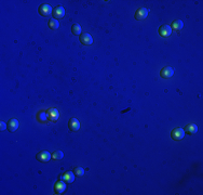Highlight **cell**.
Instances as JSON below:
<instances>
[{"label":"cell","instance_id":"6da1fadb","mask_svg":"<svg viewBox=\"0 0 203 195\" xmlns=\"http://www.w3.org/2000/svg\"><path fill=\"white\" fill-rule=\"evenodd\" d=\"M171 137H172V139L175 140V141L181 140L184 137H185V130H184L183 128H175L171 132Z\"/></svg>","mask_w":203,"mask_h":195},{"label":"cell","instance_id":"7a4b0ae2","mask_svg":"<svg viewBox=\"0 0 203 195\" xmlns=\"http://www.w3.org/2000/svg\"><path fill=\"white\" fill-rule=\"evenodd\" d=\"M39 13L42 16H49L51 13H53V9L49 4H41L39 7Z\"/></svg>","mask_w":203,"mask_h":195},{"label":"cell","instance_id":"3957f363","mask_svg":"<svg viewBox=\"0 0 203 195\" xmlns=\"http://www.w3.org/2000/svg\"><path fill=\"white\" fill-rule=\"evenodd\" d=\"M173 75H174V69H172V67H170V66L164 67V69H162L161 72H160V76H161L162 78H164V79L171 78Z\"/></svg>","mask_w":203,"mask_h":195},{"label":"cell","instance_id":"277c9868","mask_svg":"<svg viewBox=\"0 0 203 195\" xmlns=\"http://www.w3.org/2000/svg\"><path fill=\"white\" fill-rule=\"evenodd\" d=\"M36 157L39 162H41V163H47V162H49L52 158V155L49 153V152L42 151V152H39Z\"/></svg>","mask_w":203,"mask_h":195},{"label":"cell","instance_id":"5b68a950","mask_svg":"<svg viewBox=\"0 0 203 195\" xmlns=\"http://www.w3.org/2000/svg\"><path fill=\"white\" fill-rule=\"evenodd\" d=\"M80 42L84 46H90V44H93V38L88 33H84V34L80 35Z\"/></svg>","mask_w":203,"mask_h":195},{"label":"cell","instance_id":"8992f818","mask_svg":"<svg viewBox=\"0 0 203 195\" xmlns=\"http://www.w3.org/2000/svg\"><path fill=\"white\" fill-rule=\"evenodd\" d=\"M47 115H48V119H50V121H56L60 118V113L55 109H49L47 111Z\"/></svg>","mask_w":203,"mask_h":195},{"label":"cell","instance_id":"52a82bcc","mask_svg":"<svg viewBox=\"0 0 203 195\" xmlns=\"http://www.w3.org/2000/svg\"><path fill=\"white\" fill-rule=\"evenodd\" d=\"M64 14H65V9H64L62 6H57L53 9L54 18H58V20H60V18H62L64 16Z\"/></svg>","mask_w":203,"mask_h":195},{"label":"cell","instance_id":"ba28073f","mask_svg":"<svg viewBox=\"0 0 203 195\" xmlns=\"http://www.w3.org/2000/svg\"><path fill=\"white\" fill-rule=\"evenodd\" d=\"M147 15H148V9H146V8H141V9H138L137 11L135 12V18L136 20H144L145 18H147Z\"/></svg>","mask_w":203,"mask_h":195},{"label":"cell","instance_id":"9c48e42d","mask_svg":"<svg viewBox=\"0 0 203 195\" xmlns=\"http://www.w3.org/2000/svg\"><path fill=\"white\" fill-rule=\"evenodd\" d=\"M159 34L162 37H169L172 34V27L170 25H163L159 28Z\"/></svg>","mask_w":203,"mask_h":195},{"label":"cell","instance_id":"30bf717a","mask_svg":"<svg viewBox=\"0 0 203 195\" xmlns=\"http://www.w3.org/2000/svg\"><path fill=\"white\" fill-rule=\"evenodd\" d=\"M7 125H8V130L10 131V132H14V131L17 130V128H18V121L15 118H12L8 121Z\"/></svg>","mask_w":203,"mask_h":195},{"label":"cell","instance_id":"8fae6325","mask_svg":"<svg viewBox=\"0 0 203 195\" xmlns=\"http://www.w3.org/2000/svg\"><path fill=\"white\" fill-rule=\"evenodd\" d=\"M75 177H76V175H75L74 172H72V171H67V172H65L62 176V179L67 183H72V182H74Z\"/></svg>","mask_w":203,"mask_h":195},{"label":"cell","instance_id":"7c38bea8","mask_svg":"<svg viewBox=\"0 0 203 195\" xmlns=\"http://www.w3.org/2000/svg\"><path fill=\"white\" fill-rule=\"evenodd\" d=\"M66 189V183L63 181H57L54 187V191H55L56 194H62Z\"/></svg>","mask_w":203,"mask_h":195},{"label":"cell","instance_id":"4fadbf2b","mask_svg":"<svg viewBox=\"0 0 203 195\" xmlns=\"http://www.w3.org/2000/svg\"><path fill=\"white\" fill-rule=\"evenodd\" d=\"M68 126H69V129L72 131H78V130H79V128H80V123H79V121H78L77 118H72L69 121Z\"/></svg>","mask_w":203,"mask_h":195},{"label":"cell","instance_id":"5bb4252c","mask_svg":"<svg viewBox=\"0 0 203 195\" xmlns=\"http://www.w3.org/2000/svg\"><path fill=\"white\" fill-rule=\"evenodd\" d=\"M185 130L187 131L189 135H195V133H197V131H198V127H197V125H195V124H190V125L186 126Z\"/></svg>","mask_w":203,"mask_h":195},{"label":"cell","instance_id":"9a60e30c","mask_svg":"<svg viewBox=\"0 0 203 195\" xmlns=\"http://www.w3.org/2000/svg\"><path fill=\"white\" fill-rule=\"evenodd\" d=\"M184 27V23L181 20H176L173 22V24H172V28L175 30H181V28Z\"/></svg>","mask_w":203,"mask_h":195},{"label":"cell","instance_id":"2e32d148","mask_svg":"<svg viewBox=\"0 0 203 195\" xmlns=\"http://www.w3.org/2000/svg\"><path fill=\"white\" fill-rule=\"evenodd\" d=\"M64 157V153L62 151H55L53 154H52V159L54 161H58V159H62Z\"/></svg>","mask_w":203,"mask_h":195},{"label":"cell","instance_id":"e0dca14e","mask_svg":"<svg viewBox=\"0 0 203 195\" xmlns=\"http://www.w3.org/2000/svg\"><path fill=\"white\" fill-rule=\"evenodd\" d=\"M49 27L51 29H56V28L60 27V23H58L57 20H50L49 21Z\"/></svg>","mask_w":203,"mask_h":195},{"label":"cell","instance_id":"ac0fdd59","mask_svg":"<svg viewBox=\"0 0 203 195\" xmlns=\"http://www.w3.org/2000/svg\"><path fill=\"white\" fill-rule=\"evenodd\" d=\"M47 118H48V115L44 112H40L38 114V116H37V119H38L39 121H42V123H46Z\"/></svg>","mask_w":203,"mask_h":195},{"label":"cell","instance_id":"d6986e66","mask_svg":"<svg viewBox=\"0 0 203 195\" xmlns=\"http://www.w3.org/2000/svg\"><path fill=\"white\" fill-rule=\"evenodd\" d=\"M72 34L74 35H80L81 34V26H80L79 24H74L72 25Z\"/></svg>","mask_w":203,"mask_h":195},{"label":"cell","instance_id":"ffe728a7","mask_svg":"<svg viewBox=\"0 0 203 195\" xmlns=\"http://www.w3.org/2000/svg\"><path fill=\"white\" fill-rule=\"evenodd\" d=\"M75 175H76L77 177H82V176L84 175V169L82 167H77L76 170H75Z\"/></svg>","mask_w":203,"mask_h":195},{"label":"cell","instance_id":"44dd1931","mask_svg":"<svg viewBox=\"0 0 203 195\" xmlns=\"http://www.w3.org/2000/svg\"><path fill=\"white\" fill-rule=\"evenodd\" d=\"M0 124H1V127H0V130H1V131H3L4 129L8 128V125H7L6 123H3V121H1V123H0Z\"/></svg>","mask_w":203,"mask_h":195}]
</instances>
